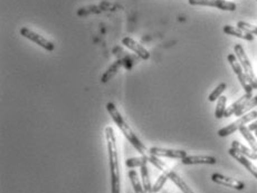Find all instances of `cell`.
I'll use <instances>...</instances> for the list:
<instances>
[{"label":"cell","mask_w":257,"mask_h":193,"mask_svg":"<svg viewBox=\"0 0 257 193\" xmlns=\"http://www.w3.org/2000/svg\"><path fill=\"white\" fill-rule=\"evenodd\" d=\"M105 139L109 153V167L111 172V193H121V174L118 158L117 139L111 126L105 127Z\"/></svg>","instance_id":"1"},{"label":"cell","mask_w":257,"mask_h":193,"mask_svg":"<svg viewBox=\"0 0 257 193\" xmlns=\"http://www.w3.org/2000/svg\"><path fill=\"white\" fill-rule=\"evenodd\" d=\"M107 109L110 115H111L114 123L117 124V126L120 128L123 135L127 137V140L130 142L133 148H134L137 152L141 155H148L149 150L146 149V146L142 143L139 137L135 135V133L132 131V128L128 126V124L125 121V118L122 117L120 112L118 111V108L113 103H108L107 104Z\"/></svg>","instance_id":"2"},{"label":"cell","mask_w":257,"mask_h":193,"mask_svg":"<svg viewBox=\"0 0 257 193\" xmlns=\"http://www.w3.org/2000/svg\"><path fill=\"white\" fill-rule=\"evenodd\" d=\"M149 162L152 165H154L157 169H159L162 173L166 174V176L169 178V180H171L174 185H176L179 189L182 191V193H195L190 189V187H188L187 183L182 180V178L179 177L172 169H170V167H168V165L164 163L162 160H160L158 156L149 154Z\"/></svg>","instance_id":"3"},{"label":"cell","mask_w":257,"mask_h":193,"mask_svg":"<svg viewBox=\"0 0 257 193\" xmlns=\"http://www.w3.org/2000/svg\"><path fill=\"white\" fill-rule=\"evenodd\" d=\"M234 50H235V55L238 59V62L241 63L243 70L245 71L247 76H249V78H250L252 87H253L254 90H256L257 89V78L254 74L253 66H252L250 59H249V57H247L244 48H243L242 45L237 44V45H235V47H234Z\"/></svg>","instance_id":"4"},{"label":"cell","mask_w":257,"mask_h":193,"mask_svg":"<svg viewBox=\"0 0 257 193\" xmlns=\"http://www.w3.org/2000/svg\"><path fill=\"white\" fill-rule=\"evenodd\" d=\"M227 59L229 64H231V66L233 68L234 73H235L238 81H240L241 85L243 86V89H244L245 93H252L253 92V87L251 85V82H250V78L247 76V74L245 73V71L243 70V67L241 65V63L238 62V59L236 57V55L234 54H229L227 56Z\"/></svg>","instance_id":"5"},{"label":"cell","mask_w":257,"mask_h":193,"mask_svg":"<svg viewBox=\"0 0 257 193\" xmlns=\"http://www.w3.org/2000/svg\"><path fill=\"white\" fill-rule=\"evenodd\" d=\"M255 118H257V112L253 111V112L246 113L245 115L241 116L240 118L237 119V121L233 122L232 124H229V125L225 126L223 128H220V130L218 131V135L220 137H225V136L231 135V134H233V133H235L237 130H240L242 126L246 125L247 123L254 121Z\"/></svg>","instance_id":"6"},{"label":"cell","mask_w":257,"mask_h":193,"mask_svg":"<svg viewBox=\"0 0 257 193\" xmlns=\"http://www.w3.org/2000/svg\"><path fill=\"white\" fill-rule=\"evenodd\" d=\"M191 6H207V7H215L218 8L220 10L226 11H235L236 10V3L232 1H227V0H188Z\"/></svg>","instance_id":"7"},{"label":"cell","mask_w":257,"mask_h":193,"mask_svg":"<svg viewBox=\"0 0 257 193\" xmlns=\"http://www.w3.org/2000/svg\"><path fill=\"white\" fill-rule=\"evenodd\" d=\"M20 35L22 36V37L34 41L35 44H37L38 46H40V47L48 50V52H53V50L55 49V45L52 43V41L46 39L45 37H43L42 35H39L37 33H35V31L28 29L27 27H22V28L20 29Z\"/></svg>","instance_id":"8"},{"label":"cell","mask_w":257,"mask_h":193,"mask_svg":"<svg viewBox=\"0 0 257 193\" xmlns=\"http://www.w3.org/2000/svg\"><path fill=\"white\" fill-rule=\"evenodd\" d=\"M212 180L215 183H217V185L227 187V188H232V189H235L238 191H242L245 189L244 182L237 180V179L223 176V174H220V173H214L212 176Z\"/></svg>","instance_id":"9"},{"label":"cell","mask_w":257,"mask_h":193,"mask_svg":"<svg viewBox=\"0 0 257 193\" xmlns=\"http://www.w3.org/2000/svg\"><path fill=\"white\" fill-rule=\"evenodd\" d=\"M149 154L158 156V158H169L182 160L187 156V152L183 150L173 149H162V148H151L149 149Z\"/></svg>","instance_id":"10"},{"label":"cell","mask_w":257,"mask_h":193,"mask_svg":"<svg viewBox=\"0 0 257 193\" xmlns=\"http://www.w3.org/2000/svg\"><path fill=\"white\" fill-rule=\"evenodd\" d=\"M228 153H229V155L233 156V158L235 159L237 162H240L251 174H253L254 178L257 179V168L251 162V160L249 158H246L245 155H243L241 152H238V151L234 148L229 149Z\"/></svg>","instance_id":"11"},{"label":"cell","mask_w":257,"mask_h":193,"mask_svg":"<svg viewBox=\"0 0 257 193\" xmlns=\"http://www.w3.org/2000/svg\"><path fill=\"white\" fill-rule=\"evenodd\" d=\"M122 44L127 46L128 49H131L133 53H135L141 59H144V61H146V59L150 58V53L148 52V50H146L143 46L137 43V41H135L134 39H132L130 37H126V38H123Z\"/></svg>","instance_id":"12"},{"label":"cell","mask_w":257,"mask_h":193,"mask_svg":"<svg viewBox=\"0 0 257 193\" xmlns=\"http://www.w3.org/2000/svg\"><path fill=\"white\" fill-rule=\"evenodd\" d=\"M181 163L185 165H196V164H209L213 165L217 163V159L215 156L209 155H187L181 160Z\"/></svg>","instance_id":"13"},{"label":"cell","mask_w":257,"mask_h":193,"mask_svg":"<svg viewBox=\"0 0 257 193\" xmlns=\"http://www.w3.org/2000/svg\"><path fill=\"white\" fill-rule=\"evenodd\" d=\"M251 98H253V94H252V93H245L240 99H237L235 103H233L231 106H228L226 108V111H225L224 117H229V116L234 115V114H235L238 111V109H240L243 106V105L249 102Z\"/></svg>","instance_id":"14"},{"label":"cell","mask_w":257,"mask_h":193,"mask_svg":"<svg viewBox=\"0 0 257 193\" xmlns=\"http://www.w3.org/2000/svg\"><path fill=\"white\" fill-rule=\"evenodd\" d=\"M224 33L227 34V35H231V36H235V37H238L241 39L249 40V41L254 40V35L247 33V31L238 28V27H233V26H229V25L225 26L224 27Z\"/></svg>","instance_id":"15"},{"label":"cell","mask_w":257,"mask_h":193,"mask_svg":"<svg viewBox=\"0 0 257 193\" xmlns=\"http://www.w3.org/2000/svg\"><path fill=\"white\" fill-rule=\"evenodd\" d=\"M140 170H141L142 186H143L144 193H154L153 188H152V183H151V180H150L149 170H148V167H146V164L143 165V167H141Z\"/></svg>","instance_id":"16"},{"label":"cell","mask_w":257,"mask_h":193,"mask_svg":"<svg viewBox=\"0 0 257 193\" xmlns=\"http://www.w3.org/2000/svg\"><path fill=\"white\" fill-rule=\"evenodd\" d=\"M232 148L236 149L238 152H241L243 155H245L246 158H249L250 160H257V153L255 152V151H253L252 149L246 148L245 145H243L238 141H233Z\"/></svg>","instance_id":"17"},{"label":"cell","mask_w":257,"mask_h":193,"mask_svg":"<svg viewBox=\"0 0 257 193\" xmlns=\"http://www.w3.org/2000/svg\"><path fill=\"white\" fill-rule=\"evenodd\" d=\"M122 65H123L122 61H117L116 63L112 64V65L108 68V71L104 73L102 78H101V81L103 83H108L110 80H112V78L117 75V73L122 67Z\"/></svg>","instance_id":"18"},{"label":"cell","mask_w":257,"mask_h":193,"mask_svg":"<svg viewBox=\"0 0 257 193\" xmlns=\"http://www.w3.org/2000/svg\"><path fill=\"white\" fill-rule=\"evenodd\" d=\"M149 162V155H142L140 158H131L126 161L128 168H141Z\"/></svg>","instance_id":"19"},{"label":"cell","mask_w":257,"mask_h":193,"mask_svg":"<svg viewBox=\"0 0 257 193\" xmlns=\"http://www.w3.org/2000/svg\"><path fill=\"white\" fill-rule=\"evenodd\" d=\"M128 178H130V180H131L134 193H144L143 186H142L140 178L137 177V173L134 171V170H131V171L128 172Z\"/></svg>","instance_id":"20"},{"label":"cell","mask_w":257,"mask_h":193,"mask_svg":"<svg viewBox=\"0 0 257 193\" xmlns=\"http://www.w3.org/2000/svg\"><path fill=\"white\" fill-rule=\"evenodd\" d=\"M226 104H227V97L226 96H220L217 99V105H216V111L215 116L216 118H222L225 115V111H226Z\"/></svg>","instance_id":"21"},{"label":"cell","mask_w":257,"mask_h":193,"mask_svg":"<svg viewBox=\"0 0 257 193\" xmlns=\"http://www.w3.org/2000/svg\"><path fill=\"white\" fill-rule=\"evenodd\" d=\"M256 105H257V96H254L253 98H251L249 102L243 105V106L240 109H238V111L235 114H234V115L240 116V117L243 116V115H245V114L249 113L252 108H254Z\"/></svg>","instance_id":"22"},{"label":"cell","mask_w":257,"mask_h":193,"mask_svg":"<svg viewBox=\"0 0 257 193\" xmlns=\"http://www.w3.org/2000/svg\"><path fill=\"white\" fill-rule=\"evenodd\" d=\"M226 89H227L226 83H220V84L212 92V94L209 95V97H208L209 102H215L216 99H218L220 96H222L224 92L226 91Z\"/></svg>","instance_id":"23"},{"label":"cell","mask_w":257,"mask_h":193,"mask_svg":"<svg viewBox=\"0 0 257 193\" xmlns=\"http://www.w3.org/2000/svg\"><path fill=\"white\" fill-rule=\"evenodd\" d=\"M237 27H238V28H241L243 30L247 31V33L257 36V26L251 25V24H249V22H246V21H238Z\"/></svg>","instance_id":"24"},{"label":"cell","mask_w":257,"mask_h":193,"mask_svg":"<svg viewBox=\"0 0 257 193\" xmlns=\"http://www.w3.org/2000/svg\"><path fill=\"white\" fill-rule=\"evenodd\" d=\"M169 180V178L166 176V174L164 173H162L161 176H160L159 178H158V180L154 182V185H153V192L154 193H158L160 190L162 189V188L164 187V185H166V182Z\"/></svg>","instance_id":"25"},{"label":"cell","mask_w":257,"mask_h":193,"mask_svg":"<svg viewBox=\"0 0 257 193\" xmlns=\"http://www.w3.org/2000/svg\"><path fill=\"white\" fill-rule=\"evenodd\" d=\"M102 11V9H101L100 6H91V7H85V8H82L80 9L77 13H79V16H86L89 15V13H99Z\"/></svg>","instance_id":"26"},{"label":"cell","mask_w":257,"mask_h":193,"mask_svg":"<svg viewBox=\"0 0 257 193\" xmlns=\"http://www.w3.org/2000/svg\"><path fill=\"white\" fill-rule=\"evenodd\" d=\"M249 128H250V131H252V132L257 131V121H255V122H253L252 124H250Z\"/></svg>","instance_id":"27"}]
</instances>
